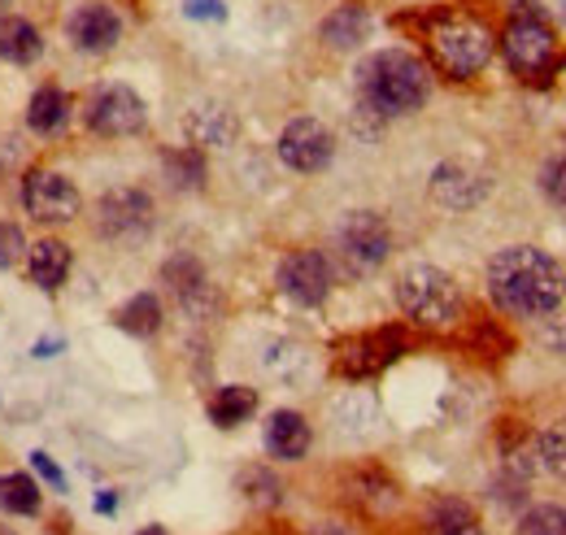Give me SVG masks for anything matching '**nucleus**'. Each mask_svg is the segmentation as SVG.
<instances>
[{"label":"nucleus","mask_w":566,"mask_h":535,"mask_svg":"<svg viewBox=\"0 0 566 535\" xmlns=\"http://www.w3.org/2000/svg\"><path fill=\"white\" fill-rule=\"evenodd\" d=\"M406 348H410V339H406L401 327H379V332H370V335H349V339H340L336 353H332V366H336L345 379H370V375H379L384 366H392Z\"/></svg>","instance_id":"nucleus-6"},{"label":"nucleus","mask_w":566,"mask_h":535,"mask_svg":"<svg viewBox=\"0 0 566 535\" xmlns=\"http://www.w3.org/2000/svg\"><path fill=\"white\" fill-rule=\"evenodd\" d=\"M0 510L22 514V518L40 514V483H35L31 474H22V470L0 474Z\"/></svg>","instance_id":"nucleus-25"},{"label":"nucleus","mask_w":566,"mask_h":535,"mask_svg":"<svg viewBox=\"0 0 566 535\" xmlns=\"http://www.w3.org/2000/svg\"><path fill=\"white\" fill-rule=\"evenodd\" d=\"M489 296L510 318H545L566 301V270L532 244L501 249L489 262Z\"/></svg>","instance_id":"nucleus-1"},{"label":"nucleus","mask_w":566,"mask_h":535,"mask_svg":"<svg viewBox=\"0 0 566 535\" xmlns=\"http://www.w3.org/2000/svg\"><path fill=\"white\" fill-rule=\"evenodd\" d=\"M114 323H118L127 335L148 339V335L161 332V301H157L153 292H140V296H132V301L118 310V318H114Z\"/></svg>","instance_id":"nucleus-24"},{"label":"nucleus","mask_w":566,"mask_h":535,"mask_svg":"<svg viewBox=\"0 0 566 535\" xmlns=\"http://www.w3.org/2000/svg\"><path fill=\"white\" fill-rule=\"evenodd\" d=\"M541 192L558 204V209H566V157L545 161V170H541Z\"/></svg>","instance_id":"nucleus-32"},{"label":"nucleus","mask_w":566,"mask_h":535,"mask_svg":"<svg viewBox=\"0 0 566 535\" xmlns=\"http://www.w3.org/2000/svg\"><path fill=\"white\" fill-rule=\"evenodd\" d=\"M66 118H71V96L62 92V87H40L35 96H31V105H27V127L35 135H44V139H53V135L66 127Z\"/></svg>","instance_id":"nucleus-20"},{"label":"nucleus","mask_w":566,"mask_h":535,"mask_svg":"<svg viewBox=\"0 0 566 535\" xmlns=\"http://www.w3.org/2000/svg\"><path fill=\"white\" fill-rule=\"evenodd\" d=\"M184 9H188V18H210V22H222V18H227L222 0H184Z\"/></svg>","instance_id":"nucleus-34"},{"label":"nucleus","mask_w":566,"mask_h":535,"mask_svg":"<svg viewBox=\"0 0 566 535\" xmlns=\"http://www.w3.org/2000/svg\"><path fill=\"white\" fill-rule=\"evenodd\" d=\"M332 262L318 253V249H301V253H287L280 262V287L283 296H292L296 305H323L332 296Z\"/></svg>","instance_id":"nucleus-12"},{"label":"nucleus","mask_w":566,"mask_h":535,"mask_svg":"<svg viewBox=\"0 0 566 535\" xmlns=\"http://www.w3.org/2000/svg\"><path fill=\"white\" fill-rule=\"evenodd\" d=\"M449 535H484V532H480V527L471 523V527H458V532H449Z\"/></svg>","instance_id":"nucleus-36"},{"label":"nucleus","mask_w":566,"mask_h":535,"mask_svg":"<svg viewBox=\"0 0 566 535\" xmlns=\"http://www.w3.org/2000/svg\"><path fill=\"white\" fill-rule=\"evenodd\" d=\"M31 466L40 470V474H44V479H49V483H53L57 492H66V474L57 470V462H53L49 453H31Z\"/></svg>","instance_id":"nucleus-33"},{"label":"nucleus","mask_w":566,"mask_h":535,"mask_svg":"<svg viewBox=\"0 0 566 535\" xmlns=\"http://www.w3.org/2000/svg\"><path fill=\"white\" fill-rule=\"evenodd\" d=\"M489 188H493L489 175L475 170V166H467V161H440L431 170V201L453 209V213L475 209V204L489 197Z\"/></svg>","instance_id":"nucleus-13"},{"label":"nucleus","mask_w":566,"mask_h":535,"mask_svg":"<svg viewBox=\"0 0 566 535\" xmlns=\"http://www.w3.org/2000/svg\"><path fill=\"white\" fill-rule=\"evenodd\" d=\"M501 57L518 78H545L558 62V35L536 13H514L501 31Z\"/></svg>","instance_id":"nucleus-5"},{"label":"nucleus","mask_w":566,"mask_h":535,"mask_svg":"<svg viewBox=\"0 0 566 535\" xmlns=\"http://www.w3.org/2000/svg\"><path fill=\"white\" fill-rule=\"evenodd\" d=\"M96 505H101V514H114V505H118V501H114V492H105Z\"/></svg>","instance_id":"nucleus-35"},{"label":"nucleus","mask_w":566,"mask_h":535,"mask_svg":"<svg viewBox=\"0 0 566 535\" xmlns=\"http://www.w3.org/2000/svg\"><path fill=\"white\" fill-rule=\"evenodd\" d=\"M140 535H170V532H166V527H144Z\"/></svg>","instance_id":"nucleus-37"},{"label":"nucleus","mask_w":566,"mask_h":535,"mask_svg":"<svg viewBox=\"0 0 566 535\" xmlns=\"http://www.w3.org/2000/svg\"><path fill=\"white\" fill-rule=\"evenodd\" d=\"M471 523H475V510L467 501H458V496H444V501L431 505V527L440 535L458 532V527H471Z\"/></svg>","instance_id":"nucleus-30"},{"label":"nucleus","mask_w":566,"mask_h":535,"mask_svg":"<svg viewBox=\"0 0 566 535\" xmlns=\"http://www.w3.org/2000/svg\"><path fill=\"white\" fill-rule=\"evenodd\" d=\"M184 132L192 139V148H227L235 139V132H240V123H235V114L227 105L201 101V105H192L184 114Z\"/></svg>","instance_id":"nucleus-16"},{"label":"nucleus","mask_w":566,"mask_h":535,"mask_svg":"<svg viewBox=\"0 0 566 535\" xmlns=\"http://www.w3.org/2000/svg\"><path fill=\"white\" fill-rule=\"evenodd\" d=\"M240 492H244L249 505H262V510H271V505L283 501V483L275 479V470H266V466L244 470V474H240Z\"/></svg>","instance_id":"nucleus-27"},{"label":"nucleus","mask_w":566,"mask_h":535,"mask_svg":"<svg viewBox=\"0 0 566 535\" xmlns=\"http://www.w3.org/2000/svg\"><path fill=\"white\" fill-rule=\"evenodd\" d=\"M536 458H541V466L549 470L554 479H566V418L541 431V440H536Z\"/></svg>","instance_id":"nucleus-28"},{"label":"nucleus","mask_w":566,"mask_h":535,"mask_svg":"<svg viewBox=\"0 0 566 535\" xmlns=\"http://www.w3.org/2000/svg\"><path fill=\"white\" fill-rule=\"evenodd\" d=\"M336 157V139L318 118H292L280 135V161L296 175H318Z\"/></svg>","instance_id":"nucleus-10"},{"label":"nucleus","mask_w":566,"mask_h":535,"mask_svg":"<svg viewBox=\"0 0 566 535\" xmlns=\"http://www.w3.org/2000/svg\"><path fill=\"white\" fill-rule=\"evenodd\" d=\"M310 422L296 413V409H275L271 422H266V453L280 458V462H301L310 453Z\"/></svg>","instance_id":"nucleus-17"},{"label":"nucleus","mask_w":566,"mask_h":535,"mask_svg":"<svg viewBox=\"0 0 566 535\" xmlns=\"http://www.w3.org/2000/svg\"><path fill=\"white\" fill-rule=\"evenodd\" d=\"M153 227V201L140 188H114L96 204V231L118 244H136Z\"/></svg>","instance_id":"nucleus-9"},{"label":"nucleus","mask_w":566,"mask_h":535,"mask_svg":"<svg viewBox=\"0 0 566 535\" xmlns=\"http://www.w3.org/2000/svg\"><path fill=\"white\" fill-rule=\"evenodd\" d=\"M518 535H566V510L545 501V505H532L523 518H518Z\"/></svg>","instance_id":"nucleus-29"},{"label":"nucleus","mask_w":566,"mask_h":535,"mask_svg":"<svg viewBox=\"0 0 566 535\" xmlns=\"http://www.w3.org/2000/svg\"><path fill=\"white\" fill-rule=\"evenodd\" d=\"M161 279L170 283V292L179 296V305H184L188 314L206 318V314L213 310L210 279H206V270H201L197 258H170V262L161 266Z\"/></svg>","instance_id":"nucleus-15"},{"label":"nucleus","mask_w":566,"mask_h":535,"mask_svg":"<svg viewBox=\"0 0 566 535\" xmlns=\"http://www.w3.org/2000/svg\"><path fill=\"white\" fill-rule=\"evenodd\" d=\"M262 366H266V375H275V379L287 384V388H296V384H305V379L314 375V357H310V348H305V344H292V339L271 344L266 357H262Z\"/></svg>","instance_id":"nucleus-21"},{"label":"nucleus","mask_w":566,"mask_h":535,"mask_svg":"<svg viewBox=\"0 0 566 535\" xmlns=\"http://www.w3.org/2000/svg\"><path fill=\"white\" fill-rule=\"evenodd\" d=\"M397 305L401 314L427 327V332H449L458 318H462V287L453 283V274L440 266H406L397 279Z\"/></svg>","instance_id":"nucleus-4"},{"label":"nucleus","mask_w":566,"mask_h":535,"mask_svg":"<svg viewBox=\"0 0 566 535\" xmlns=\"http://www.w3.org/2000/svg\"><path fill=\"white\" fill-rule=\"evenodd\" d=\"M366 109L384 114V118H406L419 114L431 96V70L406 49H384L375 57H366V66L357 70Z\"/></svg>","instance_id":"nucleus-2"},{"label":"nucleus","mask_w":566,"mask_h":535,"mask_svg":"<svg viewBox=\"0 0 566 535\" xmlns=\"http://www.w3.org/2000/svg\"><path fill=\"white\" fill-rule=\"evenodd\" d=\"M66 31H71L74 49H83V53H109L123 40V18L109 4L92 0V4H78L74 9Z\"/></svg>","instance_id":"nucleus-14"},{"label":"nucleus","mask_w":566,"mask_h":535,"mask_svg":"<svg viewBox=\"0 0 566 535\" xmlns=\"http://www.w3.org/2000/svg\"><path fill=\"white\" fill-rule=\"evenodd\" d=\"M366 35H370V13H366V9H357V4H345V9L327 13V22H323V44H327V49H336V53L357 49Z\"/></svg>","instance_id":"nucleus-22"},{"label":"nucleus","mask_w":566,"mask_h":535,"mask_svg":"<svg viewBox=\"0 0 566 535\" xmlns=\"http://www.w3.org/2000/svg\"><path fill=\"white\" fill-rule=\"evenodd\" d=\"M431 66L449 78H475L493 62V31L471 13H436L423 31Z\"/></svg>","instance_id":"nucleus-3"},{"label":"nucleus","mask_w":566,"mask_h":535,"mask_svg":"<svg viewBox=\"0 0 566 535\" xmlns=\"http://www.w3.org/2000/svg\"><path fill=\"white\" fill-rule=\"evenodd\" d=\"M40 53H44V40H40L35 22H27L18 13H0V62L31 66Z\"/></svg>","instance_id":"nucleus-19"},{"label":"nucleus","mask_w":566,"mask_h":535,"mask_svg":"<svg viewBox=\"0 0 566 535\" xmlns=\"http://www.w3.org/2000/svg\"><path fill=\"white\" fill-rule=\"evenodd\" d=\"M22 204H27V213L35 218V222H53V227H66L78 218V209H83V197H78V188H74L66 175H57V170H31L27 179H22Z\"/></svg>","instance_id":"nucleus-7"},{"label":"nucleus","mask_w":566,"mask_h":535,"mask_svg":"<svg viewBox=\"0 0 566 535\" xmlns=\"http://www.w3.org/2000/svg\"><path fill=\"white\" fill-rule=\"evenodd\" d=\"M336 240H340V253H345V262L354 270H375L392 253V231H388V222H384L379 213H370V209H354V213L340 222Z\"/></svg>","instance_id":"nucleus-11"},{"label":"nucleus","mask_w":566,"mask_h":535,"mask_svg":"<svg viewBox=\"0 0 566 535\" xmlns=\"http://www.w3.org/2000/svg\"><path fill=\"white\" fill-rule=\"evenodd\" d=\"M27 235L18 222H0V270H13L22 258H27Z\"/></svg>","instance_id":"nucleus-31"},{"label":"nucleus","mask_w":566,"mask_h":535,"mask_svg":"<svg viewBox=\"0 0 566 535\" xmlns=\"http://www.w3.org/2000/svg\"><path fill=\"white\" fill-rule=\"evenodd\" d=\"M4 4H9V0H0V13H4Z\"/></svg>","instance_id":"nucleus-39"},{"label":"nucleus","mask_w":566,"mask_h":535,"mask_svg":"<svg viewBox=\"0 0 566 535\" xmlns=\"http://www.w3.org/2000/svg\"><path fill=\"white\" fill-rule=\"evenodd\" d=\"M87 132L105 135V139H123V135L144 132V101L127 83H109L101 92H92L87 109H83Z\"/></svg>","instance_id":"nucleus-8"},{"label":"nucleus","mask_w":566,"mask_h":535,"mask_svg":"<svg viewBox=\"0 0 566 535\" xmlns=\"http://www.w3.org/2000/svg\"><path fill=\"white\" fill-rule=\"evenodd\" d=\"M0 535H18V532H9V527H0Z\"/></svg>","instance_id":"nucleus-38"},{"label":"nucleus","mask_w":566,"mask_h":535,"mask_svg":"<svg viewBox=\"0 0 566 535\" xmlns=\"http://www.w3.org/2000/svg\"><path fill=\"white\" fill-rule=\"evenodd\" d=\"M166 175H170V183L175 188H201L206 183V157H201V148H170L166 153Z\"/></svg>","instance_id":"nucleus-26"},{"label":"nucleus","mask_w":566,"mask_h":535,"mask_svg":"<svg viewBox=\"0 0 566 535\" xmlns=\"http://www.w3.org/2000/svg\"><path fill=\"white\" fill-rule=\"evenodd\" d=\"M258 413V392L244 388V384H231V388H218V397L210 401L213 427H240Z\"/></svg>","instance_id":"nucleus-23"},{"label":"nucleus","mask_w":566,"mask_h":535,"mask_svg":"<svg viewBox=\"0 0 566 535\" xmlns=\"http://www.w3.org/2000/svg\"><path fill=\"white\" fill-rule=\"evenodd\" d=\"M27 270H31V283L44 287V292H57L66 279H71V244L66 240H35L27 249Z\"/></svg>","instance_id":"nucleus-18"}]
</instances>
